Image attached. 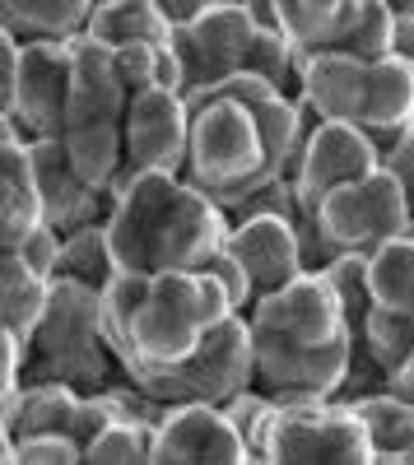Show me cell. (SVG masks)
<instances>
[{"label": "cell", "instance_id": "6da1fadb", "mask_svg": "<svg viewBox=\"0 0 414 465\" xmlns=\"http://www.w3.org/2000/svg\"><path fill=\"white\" fill-rule=\"evenodd\" d=\"M251 354L256 391L271 396L275 410H312L340 401L354 377L359 335L345 317L326 275H303L289 289L261 298L251 312Z\"/></svg>", "mask_w": 414, "mask_h": 465}, {"label": "cell", "instance_id": "7a4b0ae2", "mask_svg": "<svg viewBox=\"0 0 414 465\" xmlns=\"http://www.w3.org/2000/svg\"><path fill=\"white\" fill-rule=\"evenodd\" d=\"M233 219L186 177L144 173L107 214V238L126 275H201L229 247Z\"/></svg>", "mask_w": 414, "mask_h": 465}, {"label": "cell", "instance_id": "3957f363", "mask_svg": "<svg viewBox=\"0 0 414 465\" xmlns=\"http://www.w3.org/2000/svg\"><path fill=\"white\" fill-rule=\"evenodd\" d=\"M233 317V302L214 280L205 275H154L140 312L131 317L126 335L112 344L117 368L126 381L149 372H172L192 363L210 331Z\"/></svg>", "mask_w": 414, "mask_h": 465}, {"label": "cell", "instance_id": "277c9868", "mask_svg": "<svg viewBox=\"0 0 414 465\" xmlns=\"http://www.w3.org/2000/svg\"><path fill=\"white\" fill-rule=\"evenodd\" d=\"M28 368L37 372V381H65L80 396L112 391L122 381L117 354L103 331V289L56 280L52 312L28 349Z\"/></svg>", "mask_w": 414, "mask_h": 465}, {"label": "cell", "instance_id": "5b68a950", "mask_svg": "<svg viewBox=\"0 0 414 465\" xmlns=\"http://www.w3.org/2000/svg\"><path fill=\"white\" fill-rule=\"evenodd\" d=\"M186 182L229 214L256 186H266V144L256 116L238 103H210L192 116V149H186Z\"/></svg>", "mask_w": 414, "mask_h": 465}, {"label": "cell", "instance_id": "8992f818", "mask_svg": "<svg viewBox=\"0 0 414 465\" xmlns=\"http://www.w3.org/2000/svg\"><path fill=\"white\" fill-rule=\"evenodd\" d=\"M131 386L149 401H159L168 410H223L229 401H238L242 391H256V354H251V326L242 312H233L229 322H219L205 340V349L182 363L172 372H149L135 377Z\"/></svg>", "mask_w": 414, "mask_h": 465}, {"label": "cell", "instance_id": "52a82bcc", "mask_svg": "<svg viewBox=\"0 0 414 465\" xmlns=\"http://www.w3.org/2000/svg\"><path fill=\"white\" fill-rule=\"evenodd\" d=\"M317 228L335 256H372L387 242H400L414 232V210L400 182L378 168L372 177L340 186L317 205Z\"/></svg>", "mask_w": 414, "mask_h": 465}, {"label": "cell", "instance_id": "ba28073f", "mask_svg": "<svg viewBox=\"0 0 414 465\" xmlns=\"http://www.w3.org/2000/svg\"><path fill=\"white\" fill-rule=\"evenodd\" d=\"M261 465H378V451L354 410L330 401L312 410H280Z\"/></svg>", "mask_w": 414, "mask_h": 465}, {"label": "cell", "instance_id": "9c48e42d", "mask_svg": "<svg viewBox=\"0 0 414 465\" xmlns=\"http://www.w3.org/2000/svg\"><path fill=\"white\" fill-rule=\"evenodd\" d=\"M256 19H251V5L247 0H214L196 15L192 28H177L172 33V52L182 61V74H186V98L192 94H205L223 80L247 70V56L256 47Z\"/></svg>", "mask_w": 414, "mask_h": 465}, {"label": "cell", "instance_id": "30bf717a", "mask_svg": "<svg viewBox=\"0 0 414 465\" xmlns=\"http://www.w3.org/2000/svg\"><path fill=\"white\" fill-rule=\"evenodd\" d=\"M70 80L74 52L70 43H24L19 80H15V112L0 126H19L24 140H61L70 112Z\"/></svg>", "mask_w": 414, "mask_h": 465}, {"label": "cell", "instance_id": "8fae6325", "mask_svg": "<svg viewBox=\"0 0 414 465\" xmlns=\"http://www.w3.org/2000/svg\"><path fill=\"white\" fill-rule=\"evenodd\" d=\"M382 168V149L372 144L359 126H340V122H321L303 149V159L293 168V191L298 205L308 219H317V205L340 186H354L363 177H372Z\"/></svg>", "mask_w": 414, "mask_h": 465}, {"label": "cell", "instance_id": "7c38bea8", "mask_svg": "<svg viewBox=\"0 0 414 465\" xmlns=\"http://www.w3.org/2000/svg\"><path fill=\"white\" fill-rule=\"evenodd\" d=\"M186 149H192V112L186 98L154 89L131 103L126 112V168L135 177L168 173L186 177Z\"/></svg>", "mask_w": 414, "mask_h": 465}, {"label": "cell", "instance_id": "4fadbf2b", "mask_svg": "<svg viewBox=\"0 0 414 465\" xmlns=\"http://www.w3.org/2000/svg\"><path fill=\"white\" fill-rule=\"evenodd\" d=\"M149 465H251L247 442L223 410H168L149 438Z\"/></svg>", "mask_w": 414, "mask_h": 465}, {"label": "cell", "instance_id": "5bb4252c", "mask_svg": "<svg viewBox=\"0 0 414 465\" xmlns=\"http://www.w3.org/2000/svg\"><path fill=\"white\" fill-rule=\"evenodd\" d=\"M74 80H70V112L65 131H112L126 126L131 94L122 89L117 74V52H107L94 37H74Z\"/></svg>", "mask_w": 414, "mask_h": 465}, {"label": "cell", "instance_id": "9a60e30c", "mask_svg": "<svg viewBox=\"0 0 414 465\" xmlns=\"http://www.w3.org/2000/svg\"><path fill=\"white\" fill-rule=\"evenodd\" d=\"M28 153H33V173H37V191H43L47 223L61 238H70V232H80V228H94V223H107L112 201L70 168L61 140H33Z\"/></svg>", "mask_w": 414, "mask_h": 465}, {"label": "cell", "instance_id": "2e32d148", "mask_svg": "<svg viewBox=\"0 0 414 465\" xmlns=\"http://www.w3.org/2000/svg\"><path fill=\"white\" fill-rule=\"evenodd\" d=\"M37 228H47L33 153L19 126H0V256H19Z\"/></svg>", "mask_w": 414, "mask_h": 465}, {"label": "cell", "instance_id": "e0dca14e", "mask_svg": "<svg viewBox=\"0 0 414 465\" xmlns=\"http://www.w3.org/2000/svg\"><path fill=\"white\" fill-rule=\"evenodd\" d=\"M229 252L247 265V275L256 284V302L308 275L293 219H242V223H233Z\"/></svg>", "mask_w": 414, "mask_h": 465}, {"label": "cell", "instance_id": "ac0fdd59", "mask_svg": "<svg viewBox=\"0 0 414 465\" xmlns=\"http://www.w3.org/2000/svg\"><path fill=\"white\" fill-rule=\"evenodd\" d=\"M368 80H372V65H363L345 52H326V56L303 61V74H298V103L312 107L321 122L359 126L363 107H368Z\"/></svg>", "mask_w": 414, "mask_h": 465}, {"label": "cell", "instance_id": "d6986e66", "mask_svg": "<svg viewBox=\"0 0 414 465\" xmlns=\"http://www.w3.org/2000/svg\"><path fill=\"white\" fill-rule=\"evenodd\" d=\"M359 131L378 144L382 153L396 149L409 131H414V65L400 56H387L372 65L368 80V107Z\"/></svg>", "mask_w": 414, "mask_h": 465}, {"label": "cell", "instance_id": "ffe728a7", "mask_svg": "<svg viewBox=\"0 0 414 465\" xmlns=\"http://www.w3.org/2000/svg\"><path fill=\"white\" fill-rule=\"evenodd\" d=\"M354 19H359V0H280V28L298 47V61L345 52Z\"/></svg>", "mask_w": 414, "mask_h": 465}, {"label": "cell", "instance_id": "44dd1931", "mask_svg": "<svg viewBox=\"0 0 414 465\" xmlns=\"http://www.w3.org/2000/svg\"><path fill=\"white\" fill-rule=\"evenodd\" d=\"M172 19L163 15V0H98L84 37L103 43L107 52L122 47H168L172 43Z\"/></svg>", "mask_w": 414, "mask_h": 465}, {"label": "cell", "instance_id": "7402d4cb", "mask_svg": "<svg viewBox=\"0 0 414 465\" xmlns=\"http://www.w3.org/2000/svg\"><path fill=\"white\" fill-rule=\"evenodd\" d=\"M52 293H56V284L37 275L28 261L0 256V331L15 335L24 349H33L37 331H43V322L52 312Z\"/></svg>", "mask_w": 414, "mask_h": 465}, {"label": "cell", "instance_id": "603a6c76", "mask_svg": "<svg viewBox=\"0 0 414 465\" xmlns=\"http://www.w3.org/2000/svg\"><path fill=\"white\" fill-rule=\"evenodd\" d=\"M368 289L372 312L414 340V232L368 256Z\"/></svg>", "mask_w": 414, "mask_h": 465}, {"label": "cell", "instance_id": "cb8c5ba5", "mask_svg": "<svg viewBox=\"0 0 414 465\" xmlns=\"http://www.w3.org/2000/svg\"><path fill=\"white\" fill-rule=\"evenodd\" d=\"M94 19L89 0H5L0 5V33L19 43H74Z\"/></svg>", "mask_w": 414, "mask_h": 465}, {"label": "cell", "instance_id": "d4e9b609", "mask_svg": "<svg viewBox=\"0 0 414 465\" xmlns=\"http://www.w3.org/2000/svg\"><path fill=\"white\" fill-rule=\"evenodd\" d=\"M74 410H80V391L65 381H24L19 396V414L5 429V438L24 442V438H65Z\"/></svg>", "mask_w": 414, "mask_h": 465}, {"label": "cell", "instance_id": "484cf974", "mask_svg": "<svg viewBox=\"0 0 414 465\" xmlns=\"http://www.w3.org/2000/svg\"><path fill=\"white\" fill-rule=\"evenodd\" d=\"M354 419L363 423V433L372 442L378 456H396V460H414V405L391 396L387 386L372 396H359L350 401Z\"/></svg>", "mask_w": 414, "mask_h": 465}, {"label": "cell", "instance_id": "4316f807", "mask_svg": "<svg viewBox=\"0 0 414 465\" xmlns=\"http://www.w3.org/2000/svg\"><path fill=\"white\" fill-rule=\"evenodd\" d=\"M112 275H117V256H112L107 223H94V228L70 232L65 252H61L56 280H74V284H89V289H107Z\"/></svg>", "mask_w": 414, "mask_h": 465}, {"label": "cell", "instance_id": "83f0119b", "mask_svg": "<svg viewBox=\"0 0 414 465\" xmlns=\"http://www.w3.org/2000/svg\"><path fill=\"white\" fill-rule=\"evenodd\" d=\"M391 52H396V5H387V0H359V19L345 37V56L378 65Z\"/></svg>", "mask_w": 414, "mask_h": 465}, {"label": "cell", "instance_id": "f1b7e54d", "mask_svg": "<svg viewBox=\"0 0 414 465\" xmlns=\"http://www.w3.org/2000/svg\"><path fill=\"white\" fill-rule=\"evenodd\" d=\"M326 284L335 289V298H340V307H345V317H350V326H354V335L363 331V322H368V312H372V289H368V256H335L326 270Z\"/></svg>", "mask_w": 414, "mask_h": 465}, {"label": "cell", "instance_id": "f546056e", "mask_svg": "<svg viewBox=\"0 0 414 465\" xmlns=\"http://www.w3.org/2000/svg\"><path fill=\"white\" fill-rule=\"evenodd\" d=\"M117 423H135L131 419V410L122 405V396L117 391H98V396H80V410H74V423H70V442H80L84 451L103 438V433H112Z\"/></svg>", "mask_w": 414, "mask_h": 465}, {"label": "cell", "instance_id": "4dcf8cb0", "mask_svg": "<svg viewBox=\"0 0 414 465\" xmlns=\"http://www.w3.org/2000/svg\"><path fill=\"white\" fill-rule=\"evenodd\" d=\"M275 414H280V410L271 405V396H261V391H242L238 401L223 405V419L238 429V438L247 442L251 460L266 456V438H271V429H275Z\"/></svg>", "mask_w": 414, "mask_h": 465}, {"label": "cell", "instance_id": "1f68e13d", "mask_svg": "<svg viewBox=\"0 0 414 465\" xmlns=\"http://www.w3.org/2000/svg\"><path fill=\"white\" fill-rule=\"evenodd\" d=\"M149 438L154 433L140 423H117L84 451V465H149Z\"/></svg>", "mask_w": 414, "mask_h": 465}, {"label": "cell", "instance_id": "d6a6232c", "mask_svg": "<svg viewBox=\"0 0 414 465\" xmlns=\"http://www.w3.org/2000/svg\"><path fill=\"white\" fill-rule=\"evenodd\" d=\"M229 219H233V223H242V219H293V223H298V219H303V205H298L293 182L280 177V182H271V186H256L242 205L229 210Z\"/></svg>", "mask_w": 414, "mask_h": 465}, {"label": "cell", "instance_id": "836d02e7", "mask_svg": "<svg viewBox=\"0 0 414 465\" xmlns=\"http://www.w3.org/2000/svg\"><path fill=\"white\" fill-rule=\"evenodd\" d=\"M201 275H205V280H214L223 293H229L233 312H242V317H247L251 307H256V284H251V275H247V265H242V261L229 252V247H223V252H219V256L201 270Z\"/></svg>", "mask_w": 414, "mask_h": 465}, {"label": "cell", "instance_id": "e575fe53", "mask_svg": "<svg viewBox=\"0 0 414 465\" xmlns=\"http://www.w3.org/2000/svg\"><path fill=\"white\" fill-rule=\"evenodd\" d=\"M159 56H163V47H122L117 52V74H122V89L131 94V103L159 89Z\"/></svg>", "mask_w": 414, "mask_h": 465}, {"label": "cell", "instance_id": "d590c367", "mask_svg": "<svg viewBox=\"0 0 414 465\" xmlns=\"http://www.w3.org/2000/svg\"><path fill=\"white\" fill-rule=\"evenodd\" d=\"M15 465H84V447L70 438H24L15 442Z\"/></svg>", "mask_w": 414, "mask_h": 465}, {"label": "cell", "instance_id": "8d00e7d4", "mask_svg": "<svg viewBox=\"0 0 414 465\" xmlns=\"http://www.w3.org/2000/svg\"><path fill=\"white\" fill-rule=\"evenodd\" d=\"M61 252H65V238H61V232H56V228L47 223V228H37L33 238L24 242L19 261H28V265L37 270V275L56 284V270H61Z\"/></svg>", "mask_w": 414, "mask_h": 465}, {"label": "cell", "instance_id": "74e56055", "mask_svg": "<svg viewBox=\"0 0 414 465\" xmlns=\"http://www.w3.org/2000/svg\"><path fill=\"white\" fill-rule=\"evenodd\" d=\"M382 168L400 182L405 201H409V210H414V131H409L396 149H387V153H382Z\"/></svg>", "mask_w": 414, "mask_h": 465}, {"label": "cell", "instance_id": "f35d334b", "mask_svg": "<svg viewBox=\"0 0 414 465\" xmlns=\"http://www.w3.org/2000/svg\"><path fill=\"white\" fill-rule=\"evenodd\" d=\"M382 386H387L391 396H400V401H409V405H414V359H409V363H405L400 372H391V377H387Z\"/></svg>", "mask_w": 414, "mask_h": 465}, {"label": "cell", "instance_id": "ab89813d", "mask_svg": "<svg viewBox=\"0 0 414 465\" xmlns=\"http://www.w3.org/2000/svg\"><path fill=\"white\" fill-rule=\"evenodd\" d=\"M391 56H400V61L414 65V19H400L396 15V52Z\"/></svg>", "mask_w": 414, "mask_h": 465}, {"label": "cell", "instance_id": "60d3db41", "mask_svg": "<svg viewBox=\"0 0 414 465\" xmlns=\"http://www.w3.org/2000/svg\"><path fill=\"white\" fill-rule=\"evenodd\" d=\"M396 15H400V19H414V0H400V5H396Z\"/></svg>", "mask_w": 414, "mask_h": 465}, {"label": "cell", "instance_id": "b9f144b4", "mask_svg": "<svg viewBox=\"0 0 414 465\" xmlns=\"http://www.w3.org/2000/svg\"><path fill=\"white\" fill-rule=\"evenodd\" d=\"M378 465H409V460H396V456H378Z\"/></svg>", "mask_w": 414, "mask_h": 465}, {"label": "cell", "instance_id": "7bdbcfd3", "mask_svg": "<svg viewBox=\"0 0 414 465\" xmlns=\"http://www.w3.org/2000/svg\"><path fill=\"white\" fill-rule=\"evenodd\" d=\"M409 465H414V460H409Z\"/></svg>", "mask_w": 414, "mask_h": 465}]
</instances>
